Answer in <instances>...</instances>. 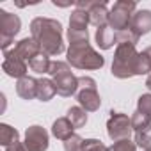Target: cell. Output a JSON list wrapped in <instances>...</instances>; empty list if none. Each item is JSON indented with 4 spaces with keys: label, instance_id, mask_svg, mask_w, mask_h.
Instances as JSON below:
<instances>
[{
    "label": "cell",
    "instance_id": "21",
    "mask_svg": "<svg viewBox=\"0 0 151 151\" xmlns=\"http://www.w3.org/2000/svg\"><path fill=\"white\" fill-rule=\"evenodd\" d=\"M66 117L71 121V124L75 126V130H77V128L86 126V123H87V110H84L82 107H69Z\"/></svg>",
    "mask_w": 151,
    "mask_h": 151
},
{
    "label": "cell",
    "instance_id": "27",
    "mask_svg": "<svg viewBox=\"0 0 151 151\" xmlns=\"http://www.w3.org/2000/svg\"><path fill=\"white\" fill-rule=\"evenodd\" d=\"M135 149H137V144L132 142L130 139H126V140H119V142H114V144L109 147V151H135Z\"/></svg>",
    "mask_w": 151,
    "mask_h": 151
},
{
    "label": "cell",
    "instance_id": "5",
    "mask_svg": "<svg viewBox=\"0 0 151 151\" xmlns=\"http://www.w3.org/2000/svg\"><path fill=\"white\" fill-rule=\"evenodd\" d=\"M77 100L80 107L87 112H94L101 105V98L96 89V82L91 77H78V91H77Z\"/></svg>",
    "mask_w": 151,
    "mask_h": 151
},
{
    "label": "cell",
    "instance_id": "1",
    "mask_svg": "<svg viewBox=\"0 0 151 151\" xmlns=\"http://www.w3.org/2000/svg\"><path fill=\"white\" fill-rule=\"evenodd\" d=\"M30 34L39 43L41 52L48 57L60 55L64 52L62 41V25L52 18H34L30 23Z\"/></svg>",
    "mask_w": 151,
    "mask_h": 151
},
{
    "label": "cell",
    "instance_id": "24",
    "mask_svg": "<svg viewBox=\"0 0 151 151\" xmlns=\"http://www.w3.org/2000/svg\"><path fill=\"white\" fill-rule=\"evenodd\" d=\"M151 75V60L149 57L142 52L137 57V66H135V75Z\"/></svg>",
    "mask_w": 151,
    "mask_h": 151
},
{
    "label": "cell",
    "instance_id": "6",
    "mask_svg": "<svg viewBox=\"0 0 151 151\" xmlns=\"http://www.w3.org/2000/svg\"><path fill=\"white\" fill-rule=\"evenodd\" d=\"M22 29V22L16 14L0 9V48L4 52H7L9 45L14 41V36L20 32Z\"/></svg>",
    "mask_w": 151,
    "mask_h": 151
},
{
    "label": "cell",
    "instance_id": "34",
    "mask_svg": "<svg viewBox=\"0 0 151 151\" xmlns=\"http://www.w3.org/2000/svg\"><path fill=\"white\" fill-rule=\"evenodd\" d=\"M144 151H151V149H144Z\"/></svg>",
    "mask_w": 151,
    "mask_h": 151
},
{
    "label": "cell",
    "instance_id": "22",
    "mask_svg": "<svg viewBox=\"0 0 151 151\" xmlns=\"http://www.w3.org/2000/svg\"><path fill=\"white\" fill-rule=\"evenodd\" d=\"M50 64H52V60L48 59V55H45V53L41 52L39 55H36V57L29 62V68H30L34 73L43 75V73H48V71H50Z\"/></svg>",
    "mask_w": 151,
    "mask_h": 151
},
{
    "label": "cell",
    "instance_id": "2",
    "mask_svg": "<svg viewBox=\"0 0 151 151\" xmlns=\"http://www.w3.org/2000/svg\"><path fill=\"white\" fill-rule=\"evenodd\" d=\"M68 64L77 69H101L105 59L89 45V41L73 43L68 48Z\"/></svg>",
    "mask_w": 151,
    "mask_h": 151
},
{
    "label": "cell",
    "instance_id": "29",
    "mask_svg": "<svg viewBox=\"0 0 151 151\" xmlns=\"http://www.w3.org/2000/svg\"><path fill=\"white\" fill-rule=\"evenodd\" d=\"M84 151H109V147L101 140H98V139H86Z\"/></svg>",
    "mask_w": 151,
    "mask_h": 151
},
{
    "label": "cell",
    "instance_id": "32",
    "mask_svg": "<svg viewBox=\"0 0 151 151\" xmlns=\"http://www.w3.org/2000/svg\"><path fill=\"white\" fill-rule=\"evenodd\" d=\"M146 87L151 91V75H149V77H147V80H146Z\"/></svg>",
    "mask_w": 151,
    "mask_h": 151
},
{
    "label": "cell",
    "instance_id": "14",
    "mask_svg": "<svg viewBox=\"0 0 151 151\" xmlns=\"http://www.w3.org/2000/svg\"><path fill=\"white\" fill-rule=\"evenodd\" d=\"M73 132H75V126L71 124L68 117H59L52 124V135L59 140H68L71 135H75Z\"/></svg>",
    "mask_w": 151,
    "mask_h": 151
},
{
    "label": "cell",
    "instance_id": "19",
    "mask_svg": "<svg viewBox=\"0 0 151 151\" xmlns=\"http://www.w3.org/2000/svg\"><path fill=\"white\" fill-rule=\"evenodd\" d=\"M132 128L133 133H140V132H151V116L135 110L132 114Z\"/></svg>",
    "mask_w": 151,
    "mask_h": 151
},
{
    "label": "cell",
    "instance_id": "3",
    "mask_svg": "<svg viewBox=\"0 0 151 151\" xmlns=\"http://www.w3.org/2000/svg\"><path fill=\"white\" fill-rule=\"evenodd\" d=\"M137 57H139V53L133 45H117L114 60H112V75L121 80L135 77Z\"/></svg>",
    "mask_w": 151,
    "mask_h": 151
},
{
    "label": "cell",
    "instance_id": "31",
    "mask_svg": "<svg viewBox=\"0 0 151 151\" xmlns=\"http://www.w3.org/2000/svg\"><path fill=\"white\" fill-rule=\"evenodd\" d=\"M6 151H27V149H25V146H23L22 142H18V144H14V146L6 147Z\"/></svg>",
    "mask_w": 151,
    "mask_h": 151
},
{
    "label": "cell",
    "instance_id": "20",
    "mask_svg": "<svg viewBox=\"0 0 151 151\" xmlns=\"http://www.w3.org/2000/svg\"><path fill=\"white\" fill-rule=\"evenodd\" d=\"M20 142V133L16 128L9 126V124H0V144L4 147H9V146H14Z\"/></svg>",
    "mask_w": 151,
    "mask_h": 151
},
{
    "label": "cell",
    "instance_id": "33",
    "mask_svg": "<svg viewBox=\"0 0 151 151\" xmlns=\"http://www.w3.org/2000/svg\"><path fill=\"white\" fill-rule=\"evenodd\" d=\"M144 53H146V55L149 57V60H151V46H147V48L144 50Z\"/></svg>",
    "mask_w": 151,
    "mask_h": 151
},
{
    "label": "cell",
    "instance_id": "11",
    "mask_svg": "<svg viewBox=\"0 0 151 151\" xmlns=\"http://www.w3.org/2000/svg\"><path fill=\"white\" fill-rule=\"evenodd\" d=\"M13 50H14V53H16L18 57H22L25 62H30L36 55L41 53V46H39V43H37L34 37H25V39L18 41Z\"/></svg>",
    "mask_w": 151,
    "mask_h": 151
},
{
    "label": "cell",
    "instance_id": "30",
    "mask_svg": "<svg viewBox=\"0 0 151 151\" xmlns=\"http://www.w3.org/2000/svg\"><path fill=\"white\" fill-rule=\"evenodd\" d=\"M137 110L151 116V94H142L137 101Z\"/></svg>",
    "mask_w": 151,
    "mask_h": 151
},
{
    "label": "cell",
    "instance_id": "25",
    "mask_svg": "<svg viewBox=\"0 0 151 151\" xmlns=\"http://www.w3.org/2000/svg\"><path fill=\"white\" fill-rule=\"evenodd\" d=\"M84 139L80 135H71L68 140H64V151H84Z\"/></svg>",
    "mask_w": 151,
    "mask_h": 151
},
{
    "label": "cell",
    "instance_id": "28",
    "mask_svg": "<svg viewBox=\"0 0 151 151\" xmlns=\"http://www.w3.org/2000/svg\"><path fill=\"white\" fill-rule=\"evenodd\" d=\"M135 144L142 149H151V132L135 133Z\"/></svg>",
    "mask_w": 151,
    "mask_h": 151
},
{
    "label": "cell",
    "instance_id": "16",
    "mask_svg": "<svg viewBox=\"0 0 151 151\" xmlns=\"http://www.w3.org/2000/svg\"><path fill=\"white\" fill-rule=\"evenodd\" d=\"M116 43V34L114 30L109 27V25H103L96 30V45L101 48V50H109L112 48Z\"/></svg>",
    "mask_w": 151,
    "mask_h": 151
},
{
    "label": "cell",
    "instance_id": "8",
    "mask_svg": "<svg viewBox=\"0 0 151 151\" xmlns=\"http://www.w3.org/2000/svg\"><path fill=\"white\" fill-rule=\"evenodd\" d=\"M48 132L39 126V124H32L27 128L25 132V140H23V146L27 151H46L48 149Z\"/></svg>",
    "mask_w": 151,
    "mask_h": 151
},
{
    "label": "cell",
    "instance_id": "7",
    "mask_svg": "<svg viewBox=\"0 0 151 151\" xmlns=\"http://www.w3.org/2000/svg\"><path fill=\"white\" fill-rule=\"evenodd\" d=\"M133 128H132V117L121 112H110V117L107 121V133L114 142L130 139Z\"/></svg>",
    "mask_w": 151,
    "mask_h": 151
},
{
    "label": "cell",
    "instance_id": "9",
    "mask_svg": "<svg viewBox=\"0 0 151 151\" xmlns=\"http://www.w3.org/2000/svg\"><path fill=\"white\" fill-rule=\"evenodd\" d=\"M2 69L6 71L7 77H13V78H23L27 77V62L18 57L14 53V50H7L4 52V62H2Z\"/></svg>",
    "mask_w": 151,
    "mask_h": 151
},
{
    "label": "cell",
    "instance_id": "15",
    "mask_svg": "<svg viewBox=\"0 0 151 151\" xmlns=\"http://www.w3.org/2000/svg\"><path fill=\"white\" fill-rule=\"evenodd\" d=\"M109 9H107V2H96V6L89 11V22L94 27H103L109 25Z\"/></svg>",
    "mask_w": 151,
    "mask_h": 151
},
{
    "label": "cell",
    "instance_id": "13",
    "mask_svg": "<svg viewBox=\"0 0 151 151\" xmlns=\"http://www.w3.org/2000/svg\"><path fill=\"white\" fill-rule=\"evenodd\" d=\"M16 93L23 100H34L37 98V80L32 77H23L16 82Z\"/></svg>",
    "mask_w": 151,
    "mask_h": 151
},
{
    "label": "cell",
    "instance_id": "12",
    "mask_svg": "<svg viewBox=\"0 0 151 151\" xmlns=\"http://www.w3.org/2000/svg\"><path fill=\"white\" fill-rule=\"evenodd\" d=\"M130 29L139 37L147 34V32H151V11L149 9L135 11V14L132 16V22H130Z\"/></svg>",
    "mask_w": 151,
    "mask_h": 151
},
{
    "label": "cell",
    "instance_id": "17",
    "mask_svg": "<svg viewBox=\"0 0 151 151\" xmlns=\"http://www.w3.org/2000/svg\"><path fill=\"white\" fill-rule=\"evenodd\" d=\"M89 13L82 9H75L69 16V29L71 30H87L89 25Z\"/></svg>",
    "mask_w": 151,
    "mask_h": 151
},
{
    "label": "cell",
    "instance_id": "10",
    "mask_svg": "<svg viewBox=\"0 0 151 151\" xmlns=\"http://www.w3.org/2000/svg\"><path fill=\"white\" fill-rule=\"evenodd\" d=\"M53 84H55L57 94H60L64 98H69L73 94H77V91H78V77H75L71 71L55 75V77H53Z\"/></svg>",
    "mask_w": 151,
    "mask_h": 151
},
{
    "label": "cell",
    "instance_id": "26",
    "mask_svg": "<svg viewBox=\"0 0 151 151\" xmlns=\"http://www.w3.org/2000/svg\"><path fill=\"white\" fill-rule=\"evenodd\" d=\"M66 71H71V68H69V64H68V62H62V60H52L48 75L53 78L55 75H60V73H66Z\"/></svg>",
    "mask_w": 151,
    "mask_h": 151
},
{
    "label": "cell",
    "instance_id": "18",
    "mask_svg": "<svg viewBox=\"0 0 151 151\" xmlns=\"http://www.w3.org/2000/svg\"><path fill=\"white\" fill-rule=\"evenodd\" d=\"M57 94L55 84L50 78H39L37 80V100L41 101H50Z\"/></svg>",
    "mask_w": 151,
    "mask_h": 151
},
{
    "label": "cell",
    "instance_id": "23",
    "mask_svg": "<svg viewBox=\"0 0 151 151\" xmlns=\"http://www.w3.org/2000/svg\"><path fill=\"white\" fill-rule=\"evenodd\" d=\"M116 43L117 45H137L139 43V36L128 27V29H124V30H119V32H116Z\"/></svg>",
    "mask_w": 151,
    "mask_h": 151
},
{
    "label": "cell",
    "instance_id": "4",
    "mask_svg": "<svg viewBox=\"0 0 151 151\" xmlns=\"http://www.w3.org/2000/svg\"><path fill=\"white\" fill-rule=\"evenodd\" d=\"M135 9H137V4L132 2V0H117L109 13V27L112 30L116 29V32L128 29L132 16L135 14Z\"/></svg>",
    "mask_w": 151,
    "mask_h": 151
}]
</instances>
